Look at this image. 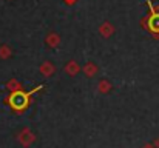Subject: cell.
I'll return each mask as SVG.
<instances>
[{"instance_id": "1", "label": "cell", "mask_w": 159, "mask_h": 148, "mask_svg": "<svg viewBox=\"0 0 159 148\" xmlns=\"http://www.w3.org/2000/svg\"><path fill=\"white\" fill-rule=\"evenodd\" d=\"M43 87L42 85H39V87H36V88H33L31 91H12L8 99H6V103L11 106V110H14V111H17V113H23L26 108H28V105H30V100H31V96L34 94V93H37L39 90H42Z\"/></svg>"}, {"instance_id": "2", "label": "cell", "mask_w": 159, "mask_h": 148, "mask_svg": "<svg viewBox=\"0 0 159 148\" xmlns=\"http://www.w3.org/2000/svg\"><path fill=\"white\" fill-rule=\"evenodd\" d=\"M144 26L152 36L159 39V8H153L150 5V12L144 19Z\"/></svg>"}, {"instance_id": "3", "label": "cell", "mask_w": 159, "mask_h": 148, "mask_svg": "<svg viewBox=\"0 0 159 148\" xmlns=\"http://www.w3.org/2000/svg\"><path fill=\"white\" fill-rule=\"evenodd\" d=\"M65 2H66V3H74L76 0H65Z\"/></svg>"}]
</instances>
